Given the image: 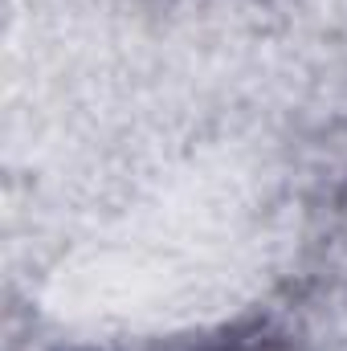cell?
<instances>
[{
	"label": "cell",
	"instance_id": "6da1fadb",
	"mask_svg": "<svg viewBox=\"0 0 347 351\" xmlns=\"http://www.w3.org/2000/svg\"><path fill=\"white\" fill-rule=\"evenodd\" d=\"M78 351H102V348H78ZM127 351H294V343L270 319H237V323H225V327H213V331L156 339V343Z\"/></svg>",
	"mask_w": 347,
	"mask_h": 351
}]
</instances>
